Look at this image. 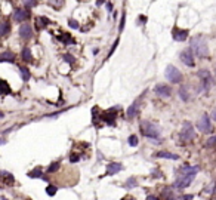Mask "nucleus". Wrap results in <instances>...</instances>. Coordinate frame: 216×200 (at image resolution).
Listing matches in <instances>:
<instances>
[{"label":"nucleus","mask_w":216,"mask_h":200,"mask_svg":"<svg viewBox=\"0 0 216 200\" xmlns=\"http://www.w3.org/2000/svg\"><path fill=\"white\" fill-rule=\"evenodd\" d=\"M24 5H25V8H33L36 6V3H37V0H22Z\"/></svg>","instance_id":"nucleus-33"},{"label":"nucleus","mask_w":216,"mask_h":200,"mask_svg":"<svg viewBox=\"0 0 216 200\" xmlns=\"http://www.w3.org/2000/svg\"><path fill=\"white\" fill-rule=\"evenodd\" d=\"M172 34H173V39H175L176 42H183V40H187V39H188L190 31H188V30H183V28H178V27H175V28H173V31H172Z\"/></svg>","instance_id":"nucleus-9"},{"label":"nucleus","mask_w":216,"mask_h":200,"mask_svg":"<svg viewBox=\"0 0 216 200\" xmlns=\"http://www.w3.org/2000/svg\"><path fill=\"white\" fill-rule=\"evenodd\" d=\"M2 117H3V113H0V119H2Z\"/></svg>","instance_id":"nucleus-44"},{"label":"nucleus","mask_w":216,"mask_h":200,"mask_svg":"<svg viewBox=\"0 0 216 200\" xmlns=\"http://www.w3.org/2000/svg\"><path fill=\"white\" fill-rule=\"evenodd\" d=\"M22 59L24 61H27V62H30V61L33 59L31 51H30V47H28V46H25V47L22 49Z\"/></svg>","instance_id":"nucleus-23"},{"label":"nucleus","mask_w":216,"mask_h":200,"mask_svg":"<svg viewBox=\"0 0 216 200\" xmlns=\"http://www.w3.org/2000/svg\"><path fill=\"white\" fill-rule=\"evenodd\" d=\"M62 3H64V0H49V5L55 9H59L62 6Z\"/></svg>","instance_id":"nucleus-28"},{"label":"nucleus","mask_w":216,"mask_h":200,"mask_svg":"<svg viewBox=\"0 0 216 200\" xmlns=\"http://www.w3.org/2000/svg\"><path fill=\"white\" fill-rule=\"evenodd\" d=\"M156 156L160 157V159H170V160H178L179 159L178 154H173V153H169V151H159Z\"/></svg>","instance_id":"nucleus-20"},{"label":"nucleus","mask_w":216,"mask_h":200,"mask_svg":"<svg viewBox=\"0 0 216 200\" xmlns=\"http://www.w3.org/2000/svg\"><path fill=\"white\" fill-rule=\"evenodd\" d=\"M212 117L216 120V110H213V113H212Z\"/></svg>","instance_id":"nucleus-43"},{"label":"nucleus","mask_w":216,"mask_h":200,"mask_svg":"<svg viewBox=\"0 0 216 200\" xmlns=\"http://www.w3.org/2000/svg\"><path fill=\"white\" fill-rule=\"evenodd\" d=\"M79 160H80V156H77V154L70 156V162H71V163H76V162H79Z\"/></svg>","instance_id":"nucleus-36"},{"label":"nucleus","mask_w":216,"mask_h":200,"mask_svg":"<svg viewBox=\"0 0 216 200\" xmlns=\"http://www.w3.org/2000/svg\"><path fill=\"white\" fill-rule=\"evenodd\" d=\"M122 169H123L122 163H117V162L108 163V165H107V172H105L104 177H113V175H115L117 172H120Z\"/></svg>","instance_id":"nucleus-11"},{"label":"nucleus","mask_w":216,"mask_h":200,"mask_svg":"<svg viewBox=\"0 0 216 200\" xmlns=\"http://www.w3.org/2000/svg\"><path fill=\"white\" fill-rule=\"evenodd\" d=\"M11 33V24L8 21L0 22V36H8Z\"/></svg>","instance_id":"nucleus-21"},{"label":"nucleus","mask_w":216,"mask_h":200,"mask_svg":"<svg viewBox=\"0 0 216 200\" xmlns=\"http://www.w3.org/2000/svg\"><path fill=\"white\" fill-rule=\"evenodd\" d=\"M64 59H65L68 64H73V62H74V58H73L71 55H68V54H67V55H64Z\"/></svg>","instance_id":"nucleus-37"},{"label":"nucleus","mask_w":216,"mask_h":200,"mask_svg":"<svg viewBox=\"0 0 216 200\" xmlns=\"http://www.w3.org/2000/svg\"><path fill=\"white\" fill-rule=\"evenodd\" d=\"M2 200H8V199H5V197H2Z\"/></svg>","instance_id":"nucleus-45"},{"label":"nucleus","mask_w":216,"mask_h":200,"mask_svg":"<svg viewBox=\"0 0 216 200\" xmlns=\"http://www.w3.org/2000/svg\"><path fill=\"white\" fill-rule=\"evenodd\" d=\"M197 170H198V167L191 166V165H185V166H182L179 169V174H182V175H195Z\"/></svg>","instance_id":"nucleus-16"},{"label":"nucleus","mask_w":216,"mask_h":200,"mask_svg":"<svg viewBox=\"0 0 216 200\" xmlns=\"http://www.w3.org/2000/svg\"><path fill=\"white\" fill-rule=\"evenodd\" d=\"M125 21H126V13L122 15V22H120V27H118V31H123V28H125Z\"/></svg>","instance_id":"nucleus-35"},{"label":"nucleus","mask_w":216,"mask_h":200,"mask_svg":"<svg viewBox=\"0 0 216 200\" xmlns=\"http://www.w3.org/2000/svg\"><path fill=\"white\" fill-rule=\"evenodd\" d=\"M194 136H195V131H194V126L191 125V122H183L181 132H179V139L183 142H188V141L194 139Z\"/></svg>","instance_id":"nucleus-3"},{"label":"nucleus","mask_w":216,"mask_h":200,"mask_svg":"<svg viewBox=\"0 0 216 200\" xmlns=\"http://www.w3.org/2000/svg\"><path fill=\"white\" fill-rule=\"evenodd\" d=\"M145 21H147V16L141 15V16H139V24H145Z\"/></svg>","instance_id":"nucleus-39"},{"label":"nucleus","mask_w":216,"mask_h":200,"mask_svg":"<svg viewBox=\"0 0 216 200\" xmlns=\"http://www.w3.org/2000/svg\"><path fill=\"white\" fill-rule=\"evenodd\" d=\"M179 96H181L183 101H188L190 100V95H188V90H187V88L185 86H182L181 89H179Z\"/></svg>","instance_id":"nucleus-26"},{"label":"nucleus","mask_w":216,"mask_h":200,"mask_svg":"<svg viewBox=\"0 0 216 200\" xmlns=\"http://www.w3.org/2000/svg\"><path fill=\"white\" fill-rule=\"evenodd\" d=\"M0 179H3V182H5L6 185H13V182H15L13 175L9 174V172H6V170H2V172H0Z\"/></svg>","instance_id":"nucleus-15"},{"label":"nucleus","mask_w":216,"mask_h":200,"mask_svg":"<svg viewBox=\"0 0 216 200\" xmlns=\"http://www.w3.org/2000/svg\"><path fill=\"white\" fill-rule=\"evenodd\" d=\"M197 128L201 131V132L204 133H210L212 132V123H210V117L207 116V114H203L201 116V119L198 120V123H197Z\"/></svg>","instance_id":"nucleus-7"},{"label":"nucleus","mask_w":216,"mask_h":200,"mask_svg":"<svg viewBox=\"0 0 216 200\" xmlns=\"http://www.w3.org/2000/svg\"><path fill=\"white\" fill-rule=\"evenodd\" d=\"M191 51L201 59L209 56V47H207V43L201 36H195L191 39Z\"/></svg>","instance_id":"nucleus-1"},{"label":"nucleus","mask_w":216,"mask_h":200,"mask_svg":"<svg viewBox=\"0 0 216 200\" xmlns=\"http://www.w3.org/2000/svg\"><path fill=\"white\" fill-rule=\"evenodd\" d=\"M59 167H61V165H59L58 162H55V163H52L50 166L47 167V172H49V174H52V172H57Z\"/></svg>","instance_id":"nucleus-29"},{"label":"nucleus","mask_w":216,"mask_h":200,"mask_svg":"<svg viewBox=\"0 0 216 200\" xmlns=\"http://www.w3.org/2000/svg\"><path fill=\"white\" fill-rule=\"evenodd\" d=\"M58 39H59V40H61V42H62L64 44H71V43H74V39H73V37H71L68 33H62L61 36H59V37H58Z\"/></svg>","instance_id":"nucleus-22"},{"label":"nucleus","mask_w":216,"mask_h":200,"mask_svg":"<svg viewBox=\"0 0 216 200\" xmlns=\"http://www.w3.org/2000/svg\"><path fill=\"white\" fill-rule=\"evenodd\" d=\"M207 147H216V135L215 136H212V138H209L207 139V142H206Z\"/></svg>","instance_id":"nucleus-32"},{"label":"nucleus","mask_w":216,"mask_h":200,"mask_svg":"<svg viewBox=\"0 0 216 200\" xmlns=\"http://www.w3.org/2000/svg\"><path fill=\"white\" fill-rule=\"evenodd\" d=\"M19 71H21V76H22L24 82H28V80H30V77H31L30 70H28V68H25V67H21V68H19Z\"/></svg>","instance_id":"nucleus-25"},{"label":"nucleus","mask_w":216,"mask_h":200,"mask_svg":"<svg viewBox=\"0 0 216 200\" xmlns=\"http://www.w3.org/2000/svg\"><path fill=\"white\" fill-rule=\"evenodd\" d=\"M181 61L185 64V65L188 67H194V52L191 51V47H188V49H185V51H182L181 52Z\"/></svg>","instance_id":"nucleus-8"},{"label":"nucleus","mask_w":216,"mask_h":200,"mask_svg":"<svg viewBox=\"0 0 216 200\" xmlns=\"http://www.w3.org/2000/svg\"><path fill=\"white\" fill-rule=\"evenodd\" d=\"M139 110H141V98H138V100L127 108V117H129V119L136 117L138 114H139Z\"/></svg>","instance_id":"nucleus-12"},{"label":"nucleus","mask_w":216,"mask_h":200,"mask_svg":"<svg viewBox=\"0 0 216 200\" xmlns=\"http://www.w3.org/2000/svg\"><path fill=\"white\" fill-rule=\"evenodd\" d=\"M5 144H6V141L3 138H0V145H5Z\"/></svg>","instance_id":"nucleus-42"},{"label":"nucleus","mask_w":216,"mask_h":200,"mask_svg":"<svg viewBox=\"0 0 216 200\" xmlns=\"http://www.w3.org/2000/svg\"><path fill=\"white\" fill-rule=\"evenodd\" d=\"M19 36L22 39H25V40H28V39L33 37V28H31V25L28 22H24L22 25L19 27Z\"/></svg>","instance_id":"nucleus-10"},{"label":"nucleus","mask_w":216,"mask_h":200,"mask_svg":"<svg viewBox=\"0 0 216 200\" xmlns=\"http://www.w3.org/2000/svg\"><path fill=\"white\" fill-rule=\"evenodd\" d=\"M147 200H159V199H157V197H154V196H148Z\"/></svg>","instance_id":"nucleus-41"},{"label":"nucleus","mask_w":216,"mask_h":200,"mask_svg":"<svg viewBox=\"0 0 216 200\" xmlns=\"http://www.w3.org/2000/svg\"><path fill=\"white\" fill-rule=\"evenodd\" d=\"M68 25L71 27V28H74V30H77V28H79V24H77V21H76V19H70Z\"/></svg>","instance_id":"nucleus-34"},{"label":"nucleus","mask_w":216,"mask_h":200,"mask_svg":"<svg viewBox=\"0 0 216 200\" xmlns=\"http://www.w3.org/2000/svg\"><path fill=\"white\" fill-rule=\"evenodd\" d=\"M215 74H216V65H215Z\"/></svg>","instance_id":"nucleus-46"},{"label":"nucleus","mask_w":216,"mask_h":200,"mask_svg":"<svg viewBox=\"0 0 216 200\" xmlns=\"http://www.w3.org/2000/svg\"><path fill=\"white\" fill-rule=\"evenodd\" d=\"M57 191H58V188L55 185H47V188H46V193H47L49 196H55Z\"/></svg>","instance_id":"nucleus-30"},{"label":"nucleus","mask_w":216,"mask_h":200,"mask_svg":"<svg viewBox=\"0 0 216 200\" xmlns=\"http://www.w3.org/2000/svg\"><path fill=\"white\" fill-rule=\"evenodd\" d=\"M28 177L30 178H42L43 174H42V167H34L31 172H28Z\"/></svg>","instance_id":"nucleus-24"},{"label":"nucleus","mask_w":216,"mask_h":200,"mask_svg":"<svg viewBox=\"0 0 216 200\" xmlns=\"http://www.w3.org/2000/svg\"><path fill=\"white\" fill-rule=\"evenodd\" d=\"M49 19L46 18V16H37L36 18V28L37 30H43V28H46L47 25H49Z\"/></svg>","instance_id":"nucleus-17"},{"label":"nucleus","mask_w":216,"mask_h":200,"mask_svg":"<svg viewBox=\"0 0 216 200\" xmlns=\"http://www.w3.org/2000/svg\"><path fill=\"white\" fill-rule=\"evenodd\" d=\"M129 145H132V147H136L138 145V136L136 135H130V136H129Z\"/></svg>","instance_id":"nucleus-31"},{"label":"nucleus","mask_w":216,"mask_h":200,"mask_svg":"<svg viewBox=\"0 0 216 200\" xmlns=\"http://www.w3.org/2000/svg\"><path fill=\"white\" fill-rule=\"evenodd\" d=\"M166 77L169 82L172 83H181L182 82V74L181 71L173 65H167L166 67Z\"/></svg>","instance_id":"nucleus-5"},{"label":"nucleus","mask_w":216,"mask_h":200,"mask_svg":"<svg viewBox=\"0 0 216 200\" xmlns=\"http://www.w3.org/2000/svg\"><path fill=\"white\" fill-rule=\"evenodd\" d=\"M160 132H161V131H160V126L156 125V123L148 122V120H144V122L141 123V133H142L144 136L149 138V139H159Z\"/></svg>","instance_id":"nucleus-2"},{"label":"nucleus","mask_w":216,"mask_h":200,"mask_svg":"<svg viewBox=\"0 0 216 200\" xmlns=\"http://www.w3.org/2000/svg\"><path fill=\"white\" fill-rule=\"evenodd\" d=\"M194 177L195 175H182V177H179L176 181H175V184H173V188H187L191 182L194 181Z\"/></svg>","instance_id":"nucleus-6"},{"label":"nucleus","mask_w":216,"mask_h":200,"mask_svg":"<svg viewBox=\"0 0 216 200\" xmlns=\"http://www.w3.org/2000/svg\"><path fill=\"white\" fill-rule=\"evenodd\" d=\"M178 200H179V199H178Z\"/></svg>","instance_id":"nucleus-47"},{"label":"nucleus","mask_w":216,"mask_h":200,"mask_svg":"<svg viewBox=\"0 0 216 200\" xmlns=\"http://www.w3.org/2000/svg\"><path fill=\"white\" fill-rule=\"evenodd\" d=\"M30 18V11H24V9H16L13 13V19L16 22H22Z\"/></svg>","instance_id":"nucleus-14"},{"label":"nucleus","mask_w":216,"mask_h":200,"mask_svg":"<svg viewBox=\"0 0 216 200\" xmlns=\"http://www.w3.org/2000/svg\"><path fill=\"white\" fill-rule=\"evenodd\" d=\"M154 92L159 95V96H170L172 89L167 85H156L154 86Z\"/></svg>","instance_id":"nucleus-13"},{"label":"nucleus","mask_w":216,"mask_h":200,"mask_svg":"<svg viewBox=\"0 0 216 200\" xmlns=\"http://www.w3.org/2000/svg\"><path fill=\"white\" fill-rule=\"evenodd\" d=\"M0 62H15V55L11 51H6L0 54Z\"/></svg>","instance_id":"nucleus-18"},{"label":"nucleus","mask_w":216,"mask_h":200,"mask_svg":"<svg viewBox=\"0 0 216 200\" xmlns=\"http://www.w3.org/2000/svg\"><path fill=\"white\" fill-rule=\"evenodd\" d=\"M0 93L2 95H11L12 93V89L6 80H0Z\"/></svg>","instance_id":"nucleus-19"},{"label":"nucleus","mask_w":216,"mask_h":200,"mask_svg":"<svg viewBox=\"0 0 216 200\" xmlns=\"http://www.w3.org/2000/svg\"><path fill=\"white\" fill-rule=\"evenodd\" d=\"M107 9L111 12V11H113V5H111V3H107Z\"/></svg>","instance_id":"nucleus-40"},{"label":"nucleus","mask_w":216,"mask_h":200,"mask_svg":"<svg viewBox=\"0 0 216 200\" xmlns=\"http://www.w3.org/2000/svg\"><path fill=\"white\" fill-rule=\"evenodd\" d=\"M198 77L201 80V89L203 90H209L210 86L213 85V77H212L210 71L209 70H200L198 71Z\"/></svg>","instance_id":"nucleus-4"},{"label":"nucleus","mask_w":216,"mask_h":200,"mask_svg":"<svg viewBox=\"0 0 216 200\" xmlns=\"http://www.w3.org/2000/svg\"><path fill=\"white\" fill-rule=\"evenodd\" d=\"M181 200H193V194H185V196H182Z\"/></svg>","instance_id":"nucleus-38"},{"label":"nucleus","mask_w":216,"mask_h":200,"mask_svg":"<svg viewBox=\"0 0 216 200\" xmlns=\"http://www.w3.org/2000/svg\"><path fill=\"white\" fill-rule=\"evenodd\" d=\"M136 185H138L136 179H135V178H129V179L126 181L125 188H133V187H136Z\"/></svg>","instance_id":"nucleus-27"}]
</instances>
